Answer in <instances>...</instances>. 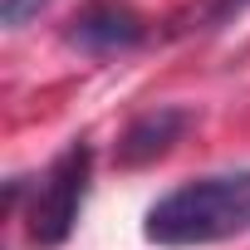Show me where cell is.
I'll return each instance as SVG.
<instances>
[{"label": "cell", "mask_w": 250, "mask_h": 250, "mask_svg": "<svg viewBox=\"0 0 250 250\" xmlns=\"http://www.w3.org/2000/svg\"><path fill=\"white\" fill-rule=\"evenodd\" d=\"M250 10V0H196L187 15H177L172 35H196V30H221Z\"/></svg>", "instance_id": "5b68a950"}, {"label": "cell", "mask_w": 250, "mask_h": 250, "mask_svg": "<svg viewBox=\"0 0 250 250\" xmlns=\"http://www.w3.org/2000/svg\"><path fill=\"white\" fill-rule=\"evenodd\" d=\"M187 128H191V113L177 103H157V108L138 113L118 138V167H147V162L167 157Z\"/></svg>", "instance_id": "277c9868"}, {"label": "cell", "mask_w": 250, "mask_h": 250, "mask_svg": "<svg viewBox=\"0 0 250 250\" xmlns=\"http://www.w3.org/2000/svg\"><path fill=\"white\" fill-rule=\"evenodd\" d=\"M143 235L162 250H196L250 235V167L172 187L147 206Z\"/></svg>", "instance_id": "6da1fadb"}, {"label": "cell", "mask_w": 250, "mask_h": 250, "mask_svg": "<svg viewBox=\"0 0 250 250\" xmlns=\"http://www.w3.org/2000/svg\"><path fill=\"white\" fill-rule=\"evenodd\" d=\"M40 10H44V0H0V20H5L10 30L30 25V15H40Z\"/></svg>", "instance_id": "8992f818"}, {"label": "cell", "mask_w": 250, "mask_h": 250, "mask_svg": "<svg viewBox=\"0 0 250 250\" xmlns=\"http://www.w3.org/2000/svg\"><path fill=\"white\" fill-rule=\"evenodd\" d=\"M64 40L88 59H113V54H133L138 44H147V20L128 0H88L64 25Z\"/></svg>", "instance_id": "3957f363"}, {"label": "cell", "mask_w": 250, "mask_h": 250, "mask_svg": "<svg viewBox=\"0 0 250 250\" xmlns=\"http://www.w3.org/2000/svg\"><path fill=\"white\" fill-rule=\"evenodd\" d=\"M88 182H93V147L83 138H74L35 182L30 191V206H25V235L30 245L40 250H59L79 216H83V201H88Z\"/></svg>", "instance_id": "7a4b0ae2"}]
</instances>
